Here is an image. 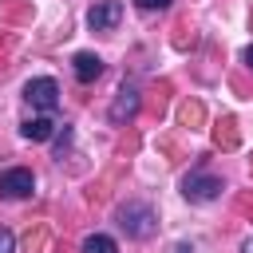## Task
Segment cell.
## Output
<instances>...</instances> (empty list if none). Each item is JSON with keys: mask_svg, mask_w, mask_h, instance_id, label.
I'll use <instances>...</instances> for the list:
<instances>
[{"mask_svg": "<svg viewBox=\"0 0 253 253\" xmlns=\"http://www.w3.org/2000/svg\"><path fill=\"white\" fill-rule=\"evenodd\" d=\"M119 225L126 229V237H150L154 233V210L146 202H126V206H119Z\"/></svg>", "mask_w": 253, "mask_h": 253, "instance_id": "cell-1", "label": "cell"}, {"mask_svg": "<svg viewBox=\"0 0 253 253\" xmlns=\"http://www.w3.org/2000/svg\"><path fill=\"white\" fill-rule=\"evenodd\" d=\"M24 99L36 107V111H43V115H51L55 107H59V83L51 79V75H40V79H28V87H24Z\"/></svg>", "mask_w": 253, "mask_h": 253, "instance_id": "cell-2", "label": "cell"}, {"mask_svg": "<svg viewBox=\"0 0 253 253\" xmlns=\"http://www.w3.org/2000/svg\"><path fill=\"white\" fill-rule=\"evenodd\" d=\"M32 190H36V178H32V170H24V166H12V170H4V174H0V198H4V202L32 198Z\"/></svg>", "mask_w": 253, "mask_h": 253, "instance_id": "cell-3", "label": "cell"}, {"mask_svg": "<svg viewBox=\"0 0 253 253\" xmlns=\"http://www.w3.org/2000/svg\"><path fill=\"white\" fill-rule=\"evenodd\" d=\"M182 194H186L190 202H213V198L221 194V178H213V174H206V170H194V174L182 178Z\"/></svg>", "mask_w": 253, "mask_h": 253, "instance_id": "cell-4", "label": "cell"}, {"mask_svg": "<svg viewBox=\"0 0 253 253\" xmlns=\"http://www.w3.org/2000/svg\"><path fill=\"white\" fill-rule=\"evenodd\" d=\"M123 20V4L119 0H103V4H95L91 12H87V28L91 32H107V28H115Z\"/></svg>", "mask_w": 253, "mask_h": 253, "instance_id": "cell-5", "label": "cell"}, {"mask_svg": "<svg viewBox=\"0 0 253 253\" xmlns=\"http://www.w3.org/2000/svg\"><path fill=\"white\" fill-rule=\"evenodd\" d=\"M134 115H138V87L123 83V87L115 91V103H111V123H126V119H134Z\"/></svg>", "mask_w": 253, "mask_h": 253, "instance_id": "cell-6", "label": "cell"}, {"mask_svg": "<svg viewBox=\"0 0 253 253\" xmlns=\"http://www.w3.org/2000/svg\"><path fill=\"white\" fill-rule=\"evenodd\" d=\"M71 71H75L79 83H95V79L103 75V59H99L95 51H79V55L71 59Z\"/></svg>", "mask_w": 253, "mask_h": 253, "instance_id": "cell-7", "label": "cell"}, {"mask_svg": "<svg viewBox=\"0 0 253 253\" xmlns=\"http://www.w3.org/2000/svg\"><path fill=\"white\" fill-rule=\"evenodd\" d=\"M51 134H55L51 115H40V119H28V123H24V138H28V142H47Z\"/></svg>", "mask_w": 253, "mask_h": 253, "instance_id": "cell-8", "label": "cell"}, {"mask_svg": "<svg viewBox=\"0 0 253 253\" xmlns=\"http://www.w3.org/2000/svg\"><path fill=\"white\" fill-rule=\"evenodd\" d=\"M83 253H119V245H115V237H107V233H91V237L83 241Z\"/></svg>", "mask_w": 253, "mask_h": 253, "instance_id": "cell-9", "label": "cell"}, {"mask_svg": "<svg viewBox=\"0 0 253 253\" xmlns=\"http://www.w3.org/2000/svg\"><path fill=\"white\" fill-rule=\"evenodd\" d=\"M0 253H16V237H12V229H4V225H0Z\"/></svg>", "mask_w": 253, "mask_h": 253, "instance_id": "cell-10", "label": "cell"}, {"mask_svg": "<svg viewBox=\"0 0 253 253\" xmlns=\"http://www.w3.org/2000/svg\"><path fill=\"white\" fill-rule=\"evenodd\" d=\"M138 8H146V12H162V8H170L174 0H134Z\"/></svg>", "mask_w": 253, "mask_h": 253, "instance_id": "cell-11", "label": "cell"}, {"mask_svg": "<svg viewBox=\"0 0 253 253\" xmlns=\"http://www.w3.org/2000/svg\"><path fill=\"white\" fill-rule=\"evenodd\" d=\"M170 253H194V249H190V245H186V241H182V245H174V249H170Z\"/></svg>", "mask_w": 253, "mask_h": 253, "instance_id": "cell-12", "label": "cell"}, {"mask_svg": "<svg viewBox=\"0 0 253 253\" xmlns=\"http://www.w3.org/2000/svg\"><path fill=\"white\" fill-rule=\"evenodd\" d=\"M245 63H249V71H253V43L245 47Z\"/></svg>", "mask_w": 253, "mask_h": 253, "instance_id": "cell-13", "label": "cell"}, {"mask_svg": "<svg viewBox=\"0 0 253 253\" xmlns=\"http://www.w3.org/2000/svg\"><path fill=\"white\" fill-rule=\"evenodd\" d=\"M241 253H253V237H249V241H245V245H241Z\"/></svg>", "mask_w": 253, "mask_h": 253, "instance_id": "cell-14", "label": "cell"}]
</instances>
